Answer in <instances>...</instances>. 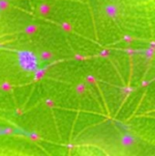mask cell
I'll return each instance as SVG.
<instances>
[{
    "instance_id": "obj_1",
    "label": "cell",
    "mask_w": 155,
    "mask_h": 156,
    "mask_svg": "<svg viewBox=\"0 0 155 156\" xmlns=\"http://www.w3.org/2000/svg\"><path fill=\"white\" fill-rule=\"evenodd\" d=\"M20 59L23 63V65L26 66V67H33L36 62V59H35V57L34 55L31 53V52H28V51H23L21 52L20 54Z\"/></svg>"
}]
</instances>
